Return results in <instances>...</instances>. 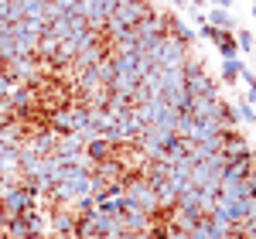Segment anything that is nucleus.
<instances>
[{
    "mask_svg": "<svg viewBox=\"0 0 256 239\" xmlns=\"http://www.w3.org/2000/svg\"><path fill=\"white\" fill-rule=\"evenodd\" d=\"M144 55H147V62H150L154 68H181L184 62L192 58V48L181 44L178 38H171V34H164V38H158Z\"/></svg>",
    "mask_w": 256,
    "mask_h": 239,
    "instance_id": "obj_1",
    "label": "nucleus"
},
{
    "mask_svg": "<svg viewBox=\"0 0 256 239\" xmlns=\"http://www.w3.org/2000/svg\"><path fill=\"white\" fill-rule=\"evenodd\" d=\"M38 184L34 188H7L4 195H0V216L4 219H14V216H24V212H31V208H38Z\"/></svg>",
    "mask_w": 256,
    "mask_h": 239,
    "instance_id": "obj_2",
    "label": "nucleus"
},
{
    "mask_svg": "<svg viewBox=\"0 0 256 239\" xmlns=\"http://www.w3.org/2000/svg\"><path fill=\"white\" fill-rule=\"evenodd\" d=\"M134 34H137V48H140V52H147V48H150L158 38H164V34H168V18H164V14H158V10H150V14H147V18L134 28Z\"/></svg>",
    "mask_w": 256,
    "mask_h": 239,
    "instance_id": "obj_3",
    "label": "nucleus"
},
{
    "mask_svg": "<svg viewBox=\"0 0 256 239\" xmlns=\"http://www.w3.org/2000/svg\"><path fill=\"white\" fill-rule=\"evenodd\" d=\"M7 106L14 116H28L31 106H34V86L31 82H14V92L7 96Z\"/></svg>",
    "mask_w": 256,
    "mask_h": 239,
    "instance_id": "obj_4",
    "label": "nucleus"
},
{
    "mask_svg": "<svg viewBox=\"0 0 256 239\" xmlns=\"http://www.w3.org/2000/svg\"><path fill=\"white\" fill-rule=\"evenodd\" d=\"M150 10H154V7H150L147 0H130V4H120L113 18H116L120 24H123V28H137L140 20H144L147 14H150Z\"/></svg>",
    "mask_w": 256,
    "mask_h": 239,
    "instance_id": "obj_5",
    "label": "nucleus"
},
{
    "mask_svg": "<svg viewBox=\"0 0 256 239\" xmlns=\"http://www.w3.org/2000/svg\"><path fill=\"white\" fill-rule=\"evenodd\" d=\"M120 226H123V232H147V229L154 226V219H150L144 208H137L134 202L126 198V212L120 216Z\"/></svg>",
    "mask_w": 256,
    "mask_h": 239,
    "instance_id": "obj_6",
    "label": "nucleus"
},
{
    "mask_svg": "<svg viewBox=\"0 0 256 239\" xmlns=\"http://www.w3.org/2000/svg\"><path fill=\"white\" fill-rule=\"evenodd\" d=\"M55 158H58L62 164H72V160H82V158H86V144L79 140V134L58 137V144H55Z\"/></svg>",
    "mask_w": 256,
    "mask_h": 239,
    "instance_id": "obj_7",
    "label": "nucleus"
},
{
    "mask_svg": "<svg viewBox=\"0 0 256 239\" xmlns=\"http://www.w3.org/2000/svg\"><path fill=\"white\" fill-rule=\"evenodd\" d=\"M4 72H7L14 82H31V86H34V79H38V65H34V58H10V62H4Z\"/></svg>",
    "mask_w": 256,
    "mask_h": 239,
    "instance_id": "obj_8",
    "label": "nucleus"
},
{
    "mask_svg": "<svg viewBox=\"0 0 256 239\" xmlns=\"http://www.w3.org/2000/svg\"><path fill=\"white\" fill-rule=\"evenodd\" d=\"M256 168V160H253V154H246V158H236V160H229V168L222 171V184H236V181H242L250 171Z\"/></svg>",
    "mask_w": 256,
    "mask_h": 239,
    "instance_id": "obj_9",
    "label": "nucleus"
},
{
    "mask_svg": "<svg viewBox=\"0 0 256 239\" xmlns=\"http://www.w3.org/2000/svg\"><path fill=\"white\" fill-rule=\"evenodd\" d=\"M222 154H226L229 160H236V158L253 154V150H250V144L242 140V134H239V130H232V134H226V137H222Z\"/></svg>",
    "mask_w": 256,
    "mask_h": 239,
    "instance_id": "obj_10",
    "label": "nucleus"
},
{
    "mask_svg": "<svg viewBox=\"0 0 256 239\" xmlns=\"http://www.w3.org/2000/svg\"><path fill=\"white\" fill-rule=\"evenodd\" d=\"M48 130H55L58 137H68V134H76V120H72V110H55V113H48Z\"/></svg>",
    "mask_w": 256,
    "mask_h": 239,
    "instance_id": "obj_11",
    "label": "nucleus"
},
{
    "mask_svg": "<svg viewBox=\"0 0 256 239\" xmlns=\"http://www.w3.org/2000/svg\"><path fill=\"white\" fill-rule=\"evenodd\" d=\"M164 18H168V34H171V38H178L181 44H188V48H192V41H195V31H192L184 20L178 18V14H164Z\"/></svg>",
    "mask_w": 256,
    "mask_h": 239,
    "instance_id": "obj_12",
    "label": "nucleus"
},
{
    "mask_svg": "<svg viewBox=\"0 0 256 239\" xmlns=\"http://www.w3.org/2000/svg\"><path fill=\"white\" fill-rule=\"evenodd\" d=\"M113 150H116V147H113V144H106L102 137H99V140H89V144H86V160H89V164L110 160V158H113Z\"/></svg>",
    "mask_w": 256,
    "mask_h": 239,
    "instance_id": "obj_13",
    "label": "nucleus"
},
{
    "mask_svg": "<svg viewBox=\"0 0 256 239\" xmlns=\"http://www.w3.org/2000/svg\"><path fill=\"white\" fill-rule=\"evenodd\" d=\"M205 20H208V24H212L216 31H229V34H232V31L239 28V24H236V18H232L229 10H222V7H212V10L205 14Z\"/></svg>",
    "mask_w": 256,
    "mask_h": 239,
    "instance_id": "obj_14",
    "label": "nucleus"
},
{
    "mask_svg": "<svg viewBox=\"0 0 256 239\" xmlns=\"http://www.w3.org/2000/svg\"><path fill=\"white\" fill-rule=\"evenodd\" d=\"M154 195H158L160 212H171V208L178 205V188L171 184V181H158V184H154Z\"/></svg>",
    "mask_w": 256,
    "mask_h": 239,
    "instance_id": "obj_15",
    "label": "nucleus"
},
{
    "mask_svg": "<svg viewBox=\"0 0 256 239\" xmlns=\"http://www.w3.org/2000/svg\"><path fill=\"white\" fill-rule=\"evenodd\" d=\"M242 68H246L242 58H222V82H226V86H236Z\"/></svg>",
    "mask_w": 256,
    "mask_h": 239,
    "instance_id": "obj_16",
    "label": "nucleus"
},
{
    "mask_svg": "<svg viewBox=\"0 0 256 239\" xmlns=\"http://www.w3.org/2000/svg\"><path fill=\"white\" fill-rule=\"evenodd\" d=\"M216 48L222 52V58H239V44H236V38H232L229 31H222V34H218Z\"/></svg>",
    "mask_w": 256,
    "mask_h": 239,
    "instance_id": "obj_17",
    "label": "nucleus"
},
{
    "mask_svg": "<svg viewBox=\"0 0 256 239\" xmlns=\"http://www.w3.org/2000/svg\"><path fill=\"white\" fill-rule=\"evenodd\" d=\"M232 113H236L239 123H256V106H253V102H246V96L236 102V110H232Z\"/></svg>",
    "mask_w": 256,
    "mask_h": 239,
    "instance_id": "obj_18",
    "label": "nucleus"
},
{
    "mask_svg": "<svg viewBox=\"0 0 256 239\" xmlns=\"http://www.w3.org/2000/svg\"><path fill=\"white\" fill-rule=\"evenodd\" d=\"M232 38H236V44H239V48H246V52H253V48H256L253 31H239V28H236V31H232Z\"/></svg>",
    "mask_w": 256,
    "mask_h": 239,
    "instance_id": "obj_19",
    "label": "nucleus"
},
{
    "mask_svg": "<svg viewBox=\"0 0 256 239\" xmlns=\"http://www.w3.org/2000/svg\"><path fill=\"white\" fill-rule=\"evenodd\" d=\"M188 239H216L212 232H208V219H198V226L188 232Z\"/></svg>",
    "mask_w": 256,
    "mask_h": 239,
    "instance_id": "obj_20",
    "label": "nucleus"
},
{
    "mask_svg": "<svg viewBox=\"0 0 256 239\" xmlns=\"http://www.w3.org/2000/svg\"><path fill=\"white\" fill-rule=\"evenodd\" d=\"M10 92H14V79H10V76H7V72H0V102L7 100V96H10Z\"/></svg>",
    "mask_w": 256,
    "mask_h": 239,
    "instance_id": "obj_21",
    "label": "nucleus"
},
{
    "mask_svg": "<svg viewBox=\"0 0 256 239\" xmlns=\"http://www.w3.org/2000/svg\"><path fill=\"white\" fill-rule=\"evenodd\" d=\"M246 102H253V106H256V86H250V92H246Z\"/></svg>",
    "mask_w": 256,
    "mask_h": 239,
    "instance_id": "obj_22",
    "label": "nucleus"
},
{
    "mask_svg": "<svg viewBox=\"0 0 256 239\" xmlns=\"http://www.w3.org/2000/svg\"><path fill=\"white\" fill-rule=\"evenodd\" d=\"M208 4H216V7H222V10H229V4H232V0H208Z\"/></svg>",
    "mask_w": 256,
    "mask_h": 239,
    "instance_id": "obj_23",
    "label": "nucleus"
},
{
    "mask_svg": "<svg viewBox=\"0 0 256 239\" xmlns=\"http://www.w3.org/2000/svg\"><path fill=\"white\" fill-rule=\"evenodd\" d=\"M205 4H208V0H188V7H192V10H198V7H205Z\"/></svg>",
    "mask_w": 256,
    "mask_h": 239,
    "instance_id": "obj_24",
    "label": "nucleus"
},
{
    "mask_svg": "<svg viewBox=\"0 0 256 239\" xmlns=\"http://www.w3.org/2000/svg\"><path fill=\"white\" fill-rule=\"evenodd\" d=\"M253 18H256V4H253Z\"/></svg>",
    "mask_w": 256,
    "mask_h": 239,
    "instance_id": "obj_25",
    "label": "nucleus"
},
{
    "mask_svg": "<svg viewBox=\"0 0 256 239\" xmlns=\"http://www.w3.org/2000/svg\"><path fill=\"white\" fill-rule=\"evenodd\" d=\"M253 76H256V72H253Z\"/></svg>",
    "mask_w": 256,
    "mask_h": 239,
    "instance_id": "obj_26",
    "label": "nucleus"
}]
</instances>
